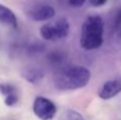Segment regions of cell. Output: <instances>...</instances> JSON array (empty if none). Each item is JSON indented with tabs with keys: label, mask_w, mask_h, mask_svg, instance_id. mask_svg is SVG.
Returning a JSON list of instances; mask_svg holds the SVG:
<instances>
[{
	"label": "cell",
	"mask_w": 121,
	"mask_h": 120,
	"mask_svg": "<svg viewBox=\"0 0 121 120\" xmlns=\"http://www.w3.org/2000/svg\"><path fill=\"white\" fill-rule=\"evenodd\" d=\"M90 80V71L83 66H69L59 70L54 85L60 90H74L85 87Z\"/></svg>",
	"instance_id": "6da1fadb"
},
{
	"label": "cell",
	"mask_w": 121,
	"mask_h": 120,
	"mask_svg": "<svg viewBox=\"0 0 121 120\" xmlns=\"http://www.w3.org/2000/svg\"><path fill=\"white\" fill-rule=\"evenodd\" d=\"M104 22L99 15H89L82 25L80 44L85 50H95L102 46Z\"/></svg>",
	"instance_id": "7a4b0ae2"
},
{
	"label": "cell",
	"mask_w": 121,
	"mask_h": 120,
	"mask_svg": "<svg viewBox=\"0 0 121 120\" xmlns=\"http://www.w3.org/2000/svg\"><path fill=\"white\" fill-rule=\"evenodd\" d=\"M70 26L66 18H59L54 21L45 23L39 29L42 37L46 40H59L69 34Z\"/></svg>",
	"instance_id": "3957f363"
},
{
	"label": "cell",
	"mask_w": 121,
	"mask_h": 120,
	"mask_svg": "<svg viewBox=\"0 0 121 120\" xmlns=\"http://www.w3.org/2000/svg\"><path fill=\"white\" fill-rule=\"evenodd\" d=\"M33 112L40 120H51L56 114V106L45 97H36L33 103Z\"/></svg>",
	"instance_id": "277c9868"
},
{
	"label": "cell",
	"mask_w": 121,
	"mask_h": 120,
	"mask_svg": "<svg viewBox=\"0 0 121 120\" xmlns=\"http://www.w3.org/2000/svg\"><path fill=\"white\" fill-rule=\"evenodd\" d=\"M28 15L31 19L35 21H45L51 19L55 15V10L53 6L48 4H39L33 6L28 12Z\"/></svg>",
	"instance_id": "5b68a950"
},
{
	"label": "cell",
	"mask_w": 121,
	"mask_h": 120,
	"mask_svg": "<svg viewBox=\"0 0 121 120\" xmlns=\"http://www.w3.org/2000/svg\"><path fill=\"white\" fill-rule=\"evenodd\" d=\"M121 93V78L105 82L98 91V96L103 100H108Z\"/></svg>",
	"instance_id": "8992f818"
},
{
	"label": "cell",
	"mask_w": 121,
	"mask_h": 120,
	"mask_svg": "<svg viewBox=\"0 0 121 120\" xmlns=\"http://www.w3.org/2000/svg\"><path fill=\"white\" fill-rule=\"evenodd\" d=\"M0 93L4 96V103L8 106H14L18 101V94L12 84L0 83Z\"/></svg>",
	"instance_id": "52a82bcc"
},
{
	"label": "cell",
	"mask_w": 121,
	"mask_h": 120,
	"mask_svg": "<svg viewBox=\"0 0 121 120\" xmlns=\"http://www.w3.org/2000/svg\"><path fill=\"white\" fill-rule=\"evenodd\" d=\"M0 22L5 26H9L13 29L17 28L16 15L14 14V12L11 9H9L8 6L1 3H0Z\"/></svg>",
	"instance_id": "ba28073f"
},
{
	"label": "cell",
	"mask_w": 121,
	"mask_h": 120,
	"mask_svg": "<svg viewBox=\"0 0 121 120\" xmlns=\"http://www.w3.org/2000/svg\"><path fill=\"white\" fill-rule=\"evenodd\" d=\"M22 77L27 81H29L30 83H37L39 80H42L44 77V72L42 69H39L38 67H26L21 71Z\"/></svg>",
	"instance_id": "9c48e42d"
},
{
	"label": "cell",
	"mask_w": 121,
	"mask_h": 120,
	"mask_svg": "<svg viewBox=\"0 0 121 120\" xmlns=\"http://www.w3.org/2000/svg\"><path fill=\"white\" fill-rule=\"evenodd\" d=\"M111 26L114 31H117L121 27V8L116 9L113 12V16L111 18Z\"/></svg>",
	"instance_id": "30bf717a"
},
{
	"label": "cell",
	"mask_w": 121,
	"mask_h": 120,
	"mask_svg": "<svg viewBox=\"0 0 121 120\" xmlns=\"http://www.w3.org/2000/svg\"><path fill=\"white\" fill-rule=\"evenodd\" d=\"M66 119L67 120H84V117L79 112H77V111L69 110L66 113Z\"/></svg>",
	"instance_id": "8fae6325"
},
{
	"label": "cell",
	"mask_w": 121,
	"mask_h": 120,
	"mask_svg": "<svg viewBox=\"0 0 121 120\" xmlns=\"http://www.w3.org/2000/svg\"><path fill=\"white\" fill-rule=\"evenodd\" d=\"M85 1L86 0H68L69 4L74 6V8H80V6H82L85 3Z\"/></svg>",
	"instance_id": "7c38bea8"
},
{
	"label": "cell",
	"mask_w": 121,
	"mask_h": 120,
	"mask_svg": "<svg viewBox=\"0 0 121 120\" xmlns=\"http://www.w3.org/2000/svg\"><path fill=\"white\" fill-rule=\"evenodd\" d=\"M106 2H107V0H89V3L91 4L92 6H96V8L104 5Z\"/></svg>",
	"instance_id": "4fadbf2b"
}]
</instances>
